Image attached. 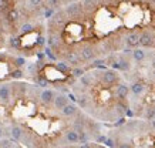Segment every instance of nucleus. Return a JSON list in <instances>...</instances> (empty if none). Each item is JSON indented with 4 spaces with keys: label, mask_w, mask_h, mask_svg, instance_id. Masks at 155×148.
Here are the masks:
<instances>
[{
    "label": "nucleus",
    "mask_w": 155,
    "mask_h": 148,
    "mask_svg": "<svg viewBox=\"0 0 155 148\" xmlns=\"http://www.w3.org/2000/svg\"><path fill=\"white\" fill-rule=\"evenodd\" d=\"M64 10H66L68 19H73V20L78 19V17L83 16V13H85L84 9H83V3H81V2H77V0H74L70 5H67Z\"/></svg>",
    "instance_id": "f257e3e1"
},
{
    "label": "nucleus",
    "mask_w": 155,
    "mask_h": 148,
    "mask_svg": "<svg viewBox=\"0 0 155 148\" xmlns=\"http://www.w3.org/2000/svg\"><path fill=\"white\" fill-rule=\"evenodd\" d=\"M145 118L147 120H154L155 118V108L154 107H150L145 113Z\"/></svg>",
    "instance_id": "cd10ccee"
},
{
    "label": "nucleus",
    "mask_w": 155,
    "mask_h": 148,
    "mask_svg": "<svg viewBox=\"0 0 155 148\" xmlns=\"http://www.w3.org/2000/svg\"><path fill=\"white\" fill-rule=\"evenodd\" d=\"M77 103L81 105V108H85L87 107V104H88V97L87 96H78V98H77Z\"/></svg>",
    "instance_id": "a878e982"
},
{
    "label": "nucleus",
    "mask_w": 155,
    "mask_h": 148,
    "mask_svg": "<svg viewBox=\"0 0 155 148\" xmlns=\"http://www.w3.org/2000/svg\"><path fill=\"white\" fill-rule=\"evenodd\" d=\"M10 46L14 48H20V46H21V40H20L19 37H12L10 38Z\"/></svg>",
    "instance_id": "bb28decb"
},
{
    "label": "nucleus",
    "mask_w": 155,
    "mask_h": 148,
    "mask_svg": "<svg viewBox=\"0 0 155 148\" xmlns=\"http://www.w3.org/2000/svg\"><path fill=\"white\" fill-rule=\"evenodd\" d=\"M83 9H84L85 13H93L95 12L97 6H98V2L97 0H83Z\"/></svg>",
    "instance_id": "9b49d317"
},
{
    "label": "nucleus",
    "mask_w": 155,
    "mask_h": 148,
    "mask_svg": "<svg viewBox=\"0 0 155 148\" xmlns=\"http://www.w3.org/2000/svg\"><path fill=\"white\" fill-rule=\"evenodd\" d=\"M151 125H152V128L155 130V118H154V120H151Z\"/></svg>",
    "instance_id": "4c0bfd02"
},
{
    "label": "nucleus",
    "mask_w": 155,
    "mask_h": 148,
    "mask_svg": "<svg viewBox=\"0 0 155 148\" xmlns=\"http://www.w3.org/2000/svg\"><path fill=\"white\" fill-rule=\"evenodd\" d=\"M56 68L57 71L64 74V76H70L71 74V68L68 67V63L67 61H60V63H56Z\"/></svg>",
    "instance_id": "2eb2a0df"
},
{
    "label": "nucleus",
    "mask_w": 155,
    "mask_h": 148,
    "mask_svg": "<svg viewBox=\"0 0 155 148\" xmlns=\"http://www.w3.org/2000/svg\"><path fill=\"white\" fill-rule=\"evenodd\" d=\"M151 2H155V0H151Z\"/></svg>",
    "instance_id": "c03bdc74"
},
{
    "label": "nucleus",
    "mask_w": 155,
    "mask_h": 148,
    "mask_svg": "<svg viewBox=\"0 0 155 148\" xmlns=\"http://www.w3.org/2000/svg\"><path fill=\"white\" fill-rule=\"evenodd\" d=\"M66 140H67V143H70V144L80 143V133L75 131L74 128L70 130V131H67L66 133Z\"/></svg>",
    "instance_id": "f8f14e48"
},
{
    "label": "nucleus",
    "mask_w": 155,
    "mask_h": 148,
    "mask_svg": "<svg viewBox=\"0 0 155 148\" xmlns=\"http://www.w3.org/2000/svg\"><path fill=\"white\" fill-rule=\"evenodd\" d=\"M14 61H16V66H17V67H23V66H26V60H24L23 57L14 58Z\"/></svg>",
    "instance_id": "7c9ffc66"
},
{
    "label": "nucleus",
    "mask_w": 155,
    "mask_h": 148,
    "mask_svg": "<svg viewBox=\"0 0 155 148\" xmlns=\"http://www.w3.org/2000/svg\"><path fill=\"white\" fill-rule=\"evenodd\" d=\"M152 77H154V80H155V68H154V71H152Z\"/></svg>",
    "instance_id": "a19ab883"
},
{
    "label": "nucleus",
    "mask_w": 155,
    "mask_h": 148,
    "mask_svg": "<svg viewBox=\"0 0 155 148\" xmlns=\"http://www.w3.org/2000/svg\"><path fill=\"white\" fill-rule=\"evenodd\" d=\"M12 87L9 84H3L0 86V101L2 103H9L10 97H12Z\"/></svg>",
    "instance_id": "423d86ee"
},
{
    "label": "nucleus",
    "mask_w": 155,
    "mask_h": 148,
    "mask_svg": "<svg viewBox=\"0 0 155 148\" xmlns=\"http://www.w3.org/2000/svg\"><path fill=\"white\" fill-rule=\"evenodd\" d=\"M97 2H98V5H104V3H107L110 0H97Z\"/></svg>",
    "instance_id": "c9c22d12"
},
{
    "label": "nucleus",
    "mask_w": 155,
    "mask_h": 148,
    "mask_svg": "<svg viewBox=\"0 0 155 148\" xmlns=\"http://www.w3.org/2000/svg\"><path fill=\"white\" fill-rule=\"evenodd\" d=\"M83 74H85V70L84 68H80V67H77V66H75V68L71 70V76L75 77V78H80Z\"/></svg>",
    "instance_id": "5701e85b"
},
{
    "label": "nucleus",
    "mask_w": 155,
    "mask_h": 148,
    "mask_svg": "<svg viewBox=\"0 0 155 148\" xmlns=\"http://www.w3.org/2000/svg\"><path fill=\"white\" fill-rule=\"evenodd\" d=\"M46 6L51 7V9H60L63 6V0H46Z\"/></svg>",
    "instance_id": "412c9836"
},
{
    "label": "nucleus",
    "mask_w": 155,
    "mask_h": 148,
    "mask_svg": "<svg viewBox=\"0 0 155 148\" xmlns=\"http://www.w3.org/2000/svg\"><path fill=\"white\" fill-rule=\"evenodd\" d=\"M132 57H134V60L138 63H141L145 60V51L142 50V48H135L134 51H132Z\"/></svg>",
    "instance_id": "f3484780"
},
{
    "label": "nucleus",
    "mask_w": 155,
    "mask_h": 148,
    "mask_svg": "<svg viewBox=\"0 0 155 148\" xmlns=\"http://www.w3.org/2000/svg\"><path fill=\"white\" fill-rule=\"evenodd\" d=\"M40 98H41V101L44 103V104H51V103H54V98H56V93L53 90H43L41 94H40Z\"/></svg>",
    "instance_id": "0eeeda50"
},
{
    "label": "nucleus",
    "mask_w": 155,
    "mask_h": 148,
    "mask_svg": "<svg viewBox=\"0 0 155 148\" xmlns=\"http://www.w3.org/2000/svg\"><path fill=\"white\" fill-rule=\"evenodd\" d=\"M144 90H145V87H144V84H142V83H134V84L131 86L132 94H135V96L142 94V93H144Z\"/></svg>",
    "instance_id": "a211bd4d"
},
{
    "label": "nucleus",
    "mask_w": 155,
    "mask_h": 148,
    "mask_svg": "<svg viewBox=\"0 0 155 148\" xmlns=\"http://www.w3.org/2000/svg\"><path fill=\"white\" fill-rule=\"evenodd\" d=\"M140 34L138 31H131V33H128L125 36V44H127L128 47H137V46H140Z\"/></svg>",
    "instance_id": "39448f33"
},
{
    "label": "nucleus",
    "mask_w": 155,
    "mask_h": 148,
    "mask_svg": "<svg viewBox=\"0 0 155 148\" xmlns=\"http://www.w3.org/2000/svg\"><path fill=\"white\" fill-rule=\"evenodd\" d=\"M34 30V26L31 23H24L23 26H21V29H20V31L23 34H28V33H31Z\"/></svg>",
    "instance_id": "4be33fe9"
},
{
    "label": "nucleus",
    "mask_w": 155,
    "mask_h": 148,
    "mask_svg": "<svg viewBox=\"0 0 155 148\" xmlns=\"http://www.w3.org/2000/svg\"><path fill=\"white\" fill-rule=\"evenodd\" d=\"M130 94V88H128L127 84H118L117 86V90H115V96L118 97V100L122 101L125 100Z\"/></svg>",
    "instance_id": "6e6552de"
},
{
    "label": "nucleus",
    "mask_w": 155,
    "mask_h": 148,
    "mask_svg": "<svg viewBox=\"0 0 155 148\" xmlns=\"http://www.w3.org/2000/svg\"><path fill=\"white\" fill-rule=\"evenodd\" d=\"M23 76H24V73L21 70V67H17V68H14V70L10 71V77L14 78V80H20V78H23Z\"/></svg>",
    "instance_id": "aec40b11"
},
{
    "label": "nucleus",
    "mask_w": 155,
    "mask_h": 148,
    "mask_svg": "<svg viewBox=\"0 0 155 148\" xmlns=\"http://www.w3.org/2000/svg\"><path fill=\"white\" fill-rule=\"evenodd\" d=\"M44 2H46V0H28V5L31 6V7H34V9H37L40 6H43Z\"/></svg>",
    "instance_id": "c85d7f7f"
},
{
    "label": "nucleus",
    "mask_w": 155,
    "mask_h": 148,
    "mask_svg": "<svg viewBox=\"0 0 155 148\" xmlns=\"http://www.w3.org/2000/svg\"><path fill=\"white\" fill-rule=\"evenodd\" d=\"M2 135H3V128L0 127V137H2Z\"/></svg>",
    "instance_id": "ea45409f"
},
{
    "label": "nucleus",
    "mask_w": 155,
    "mask_h": 148,
    "mask_svg": "<svg viewBox=\"0 0 155 148\" xmlns=\"http://www.w3.org/2000/svg\"><path fill=\"white\" fill-rule=\"evenodd\" d=\"M34 83H36L38 87H47V86H48V80H47V78H44V77H40V76L34 78Z\"/></svg>",
    "instance_id": "b1692460"
},
{
    "label": "nucleus",
    "mask_w": 155,
    "mask_h": 148,
    "mask_svg": "<svg viewBox=\"0 0 155 148\" xmlns=\"http://www.w3.org/2000/svg\"><path fill=\"white\" fill-rule=\"evenodd\" d=\"M78 54H80L81 61H90V60H93L95 57V48L93 46H90V44H84L80 48Z\"/></svg>",
    "instance_id": "7ed1b4c3"
},
{
    "label": "nucleus",
    "mask_w": 155,
    "mask_h": 148,
    "mask_svg": "<svg viewBox=\"0 0 155 148\" xmlns=\"http://www.w3.org/2000/svg\"><path fill=\"white\" fill-rule=\"evenodd\" d=\"M155 43V36L151 30H144L140 34V46L142 47H152Z\"/></svg>",
    "instance_id": "f03ea898"
},
{
    "label": "nucleus",
    "mask_w": 155,
    "mask_h": 148,
    "mask_svg": "<svg viewBox=\"0 0 155 148\" xmlns=\"http://www.w3.org/2000/svg\"><path fill=\"white\" fill-rule=\"evenodd\" d=\"M63 115H66V117H73V115H77L78 113V108H77V105L73 103V104H67L63 110H61Z\"/></svg>",
    "instance_id": "4468645a"
},
{
    "label": "nucleus",
    "mask_w": 155,
    "mask_h": 148,
    "mask_svg": "<svg viewBox=\"0 0 155 148\" xmlns=\"http://www.w3.org/2000/svg\"><path fill=\"white\" fill-rule=\"evenodd\" d=\"M37 44H40V46H43V44H44V38H43L41 36L38 37V41H37Z\"/></svg>",
    "instance_id": "f704fd0d"
},
{
    "label": "nucleus",
    "mask_w": 155,
    "mask_h": 148,
    "mask_svg": "<svg viewBox=\"0 0 155 148\" xmlns=\"http://www.w3.org/2000/svg\"><path fill=\"white\" fill-rule=\"evenodd\" d=\"M64 58H66V61L68 63V64H71V66H78V64H80V61H81L80 54H77V53H74V51L66 53Z\"/></svg>",
    "instance_id": "9d476101"
},
{
    "label": "nucleus",
    "mask_w": 155,
    "mask_h": 148,
    "mask_svg": "<svg viewBox=\"0 0 155 148\" xmlns=\"http://www.w3.org/2000/svg\"><path fill=\"white\" fill-rule=\"evenodd\" d=\"M104 144H105L107 147H115V144H114V141H113V140H111V138H107V140H105V143H104Z\"/></svg>",
    "instance_id": "2f4dec72"
},
{
    "label": "nucleus",
    "mask_w": 155,
    "mask_h": 148,
    "mask_svg": "<svg viewBox=\"0 0 155 148\" xmlns=\"http://www.w3.org/2000/svg\"><path fill=\"white\" fill-rule=\"evenodd\" d=\"M5 57V56H3V54H0V61H2V58Z\"/></svg>",
    "instance_id": "79ce46f5"
},
{
    "label": "nucleus",
    "mask_w": 155,
    "mask_h": 148,
    "mask_svg": "<svg viewBox=\"0 0 155 148\" xmlns=\"http://www.w3.org/2000/svg\"><path fill=\"white\" fill-rule=\"evenodd\" d=\"M151 66H152V68H155V58L152 60V63H151Z\"/></svg>",
    "instance_id": "58836bf2"
},
{
    "label": "nucleus",
    "mask_w": 155,
    "mask_h": 148,
    "mask_svg": "<svg viewBox=\"0 0 155 148\" xmlns=\"http://www.w3.org/2000/svg\"><path fill=\"white\" fill-rule=\"evenodd\" d=\"M80 83L84 88H88V87L93 86V76L85 73V74H83V76L80 77Z\"/></svg>",
    "instance_id": "dca6fc26"
},
{
    "label": "nucleus",
    "mask_w": 155,
    "mask_h": 148,
    "mask_svg": "<svg viewBox=\"0 0 155 148\" xmlns=\"http://www.w3.org/2000/svg\"><path fill=\"white\" fill-rule=\"evenodd\" d=\"M0 148H2V138H0Z\"/></svg>",
    "instance_id": "37998d69"
},
{
    "label": "nucleus",
    "mask_w": 155,
    "mask_h": 148,
    "mask_svg": "<svg viewBox=\"0 0 155 148\" xmlns=\"http://www.w3.org/2000/svg\"><path fill=\"white\" fill-rule=\"evenodd\" d=\"M23 135H24V131L19 125H13V127L10 128V137H12V138L20 141V140H23Z\"/></svg>",
    "instance_id": "ddd939ff"
},
{
    "label": "nucleus",
    "mask_w": 155,
    "mask_h": 148,
    "mask_svg": "<svg viewBox=\"0 0 155 148\" xmlns=\"http://www.w3.org/2000/svg\"><path fill=\"white\" fill-rule=\"evenodd\" d=\"M44 54L47 56L50 60H53V61H56L57 60V57H56V54H53V50H51V47H47L46 50H44Z\"/></svg>",
    "instance_id": "c756f323"
},
{
    "label": "nucleus",
    "mask_w": 155,
    "mask_h": 148,
    "mask_svg": "<svg viewBox=\"0 0 155 148\" xmlns=\"http://www.w3.org/2000/svg\"><path fill=\"white\" fill-rule=\"evenodd\" d=\"M12 90L17 96H24V93H26V84H13Z\"/></svg>",
    "instance_id": "6ab92c4d"
},
{
    "label": "nucleus",
    "mask_w": 155,
    "mask_h": 148,
    "mask_svg": "<svg viewBox=\"0 0 155 148\" xmlns=\"http://www.w3.org/2000/svg\"><path fill=\"white\" fill-rule=\"evenodd\" d=\"M53 104H54V107H56L57 110H63V108L68 104V96L58 94V96H56V98H54V103H53Z\"/></svg>",
    "instance_id": "1a4fd4ad"
},
{
    "label": "nucleus",
    "mask_w": 155,
    "mask_h": 148,
    "mask_svg": "<svg viewBox=\"0 0 155 148\" xmlns=\"http://www.w3.org/2000/svg\"><path fill=\"white\" fill-rule=\"evenodd\" d=\"M68 98H70V100H73V103H77V98H75L74 94H68Z\"/></svg>",
    "instance_id": "473e14b6"
},
{
    "label": "nucleus",
    "mask_w": 155,
    "mask_h": 148,
    "mask_svg": "<svg viewBox=\"0 0 155 148\" xmlns=\"http://www.w3.org/2000/svg\"><path fill=\"white\" fill-rule=\"evenodd\" d=\"M118 63H120V70H122V71H127V70H130V67H131L130 61L125 60V58H121Z\"/></svg>",
    "instance_id": "393cba45"
},
{
    "label": "nucleus",
    "mask_w": 155,
    "mask_h": 148,
    "mask_svg": "<svg viewBox=\"0 0 155 148\" xmlns=\"http://www.w3.org/2000/svg\"><path fill=\"white\" fill-rule=\"evenodd\" d=\"M124 121H125V120H124V118H120V121H117V125H121V124H124Z\"/></svg>",
    "instance_id": "e433bc0d"
},
{
    "label": "nucleus",
    "mask_w": 155,
    "mask_h": 148,
    "mask_svg": "<svg viewBox=\"0 0 155 148\" xmlns=\"http://www.w3.org/2000/svg\"><path fill=\"white\" fill-rule=\"evenodd\" d=\"M101 81L105 86H113L118 81V74L114 70H104V73H101Z\"/></svg>",
    "instance_id": "20e7f679"
},
{
    "label": "nucleus",
    "mask_w": 155,
    "mask_h": 148,
    "mask_svg": "<svg viewBox=\"0 0 155 148\" xmlns=\"http://www.w3.org/2000/svg\"><path fill=\"white\" fill-rule=\"evenodd\" d=\"M105 140H107L105 137H103V135H100L98 138H97V141H100V143H105Z\"/></svg>",
    "instance_id": "72a5a7b5"
}]
</instances>
